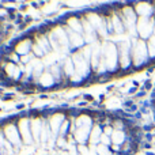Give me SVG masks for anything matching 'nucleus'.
Listing matches in <instances>:
<instances>
[{
	"label": "nucleus",
	"mask_w": 155,
	"mask_h": 155,
	"mask_svg": "<svg viewBox=\"0 0 155 155\" xmlns=\"http://www.w3.org/2000/svg\"><path fill=\"white\" fill-rule=\"evenodd\" d=\"M134 124L117 113L60 107L0 120V155H131Z\"/></svg>",
	"instance_id": "1"
},
{
	"label": "nucleus",
	"mask_w": 155,
	"mask_h": 155,
	"mask_svg": "<svg viewBox=\"0 0 155 155\" xmlns=\"http://www.w3.org/2000/svg\"><path fill=\"white\" fill-rule=\"evenodd\" d=\"M3 35H4V29L2 27V22H0V41H2Z\"/></svg>",
	"instance_id": "2"
}]
</instances>
